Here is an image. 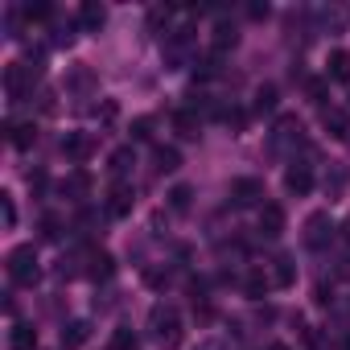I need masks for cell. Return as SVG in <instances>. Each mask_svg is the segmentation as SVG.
<instances>
[{"mask_svg":"<svg viewBox=\"0 0 350 350\" xmlns=\"http://www.w3.org/2000/svg\"><path fill=\"white\" fill-rule=\"evenodd\" d=\"M42 79V54H29L25 62H9L5 66V91H9V103H21L33 83Z\"/></svg>","mask_w":350,"mask_h":350,"instance_id":"6da1fadb","label":"cell"},{"mask_svg":"<svg viewBox=\"0 0 350 350\" xmlns=\"http://www.w3.org/2000/svg\"><path fill=\"white\" fill-rule=\"evenodd\" d=\"M148 329H152L157 346L173 350V346L182 342V317H178V309H173V305H152V313H148Z\"/></svg>","mask_w":350,"mask_h":350,"instance_id":"7a4b0ae2","label":"cell"},{"mask_svg":"<svg viewBox=\"0 0 350 350\" xmlns=\"http://www.w3.org/2000/svg\"><path fill=\"white\" fill-rule=\"evenodd\" d=\"M5 268H9V280H13V284H25V288H33V284H38V276H42L33 243L13 247V252H9V260H5Z\"/></svg>","mask_w":350,"mask_h":350,"instance_id":"3957f363","label":"cell"},{"mask_svg":"<svg viewBox=\"0 0 350 350\" xmlns=\"http://www.w3.org/2000/svg\"><path fill=\"white\" fill-rule=\"evenodd\" d=\"M301 140H305V128H301V120L297 116H280L276 124H272V132H268V148L272 152H293V148H301Z\"/></svg>","mask_w":350,"mask_h":350,"instance_id":"277c9868","label":"cell"},{"mask_svg":"<svg viewBox=\"0 0 350 350\" xmlns=\"http://www.w3.org/2000/svg\"><path fill=\"white\" fill-rule=\"evenodd\" d=\"M165 62H169V70H182L194 62V29L165 33Z\"/></svg>","mask_w":350,"mask_h":350,"instance_id":"5b68a950","label":"cell"},{"mask_svg":"<svg viewBox=\"0 0 350 350\" xmlns=\"http://www.w3.org/2000/svg\"><path fill=\"white\" fill-rule=\"evenodd\" d=\"M329 239H334L329 211H313V215L305 219V243H309L313 252H321V247H329Z\"/></svg>","mask_w":350,"mask_h":350,"instance_id":"8992f818","label":"cell"},{"mask_svg":"<svg viewBox=\"0 0 350 350\" xmlns=\"http://www.w3.org/2000/svg\"><path fill=\"white\" fill-rule=\"evenodd\" d=\"M231 202H235V206H264V182H256V178H235V182H231Z\"/></svg>","mask_w":350,"mask_h":350,"instance_id":"52a82bcc","label":"cell"},{"mask_svg":"<svg viewBox=\"0 0 350 350\" xmlns=\"http://www.w3.org/2000/svg\"><path fill=\"white\" fill-rule=\"evenodd\" d=\"M87 338H91V321H87V317H70V321L62 325V334H58V346H62V350H83Z\"/></svg>","mask_w":350,"mask_h":350,"instance_id":"ba28073f","label":"cell"},{"mask_svg":"<svg viewBox=\"0 0 350 350\" xmlns=\"http://www.w3.org/2000/svg\"><path fill=\"white\" fill-rule=\"evenodd\" d=\"M132 206H136L132 186L116 182V186H111V194H107V219H128V215H132Z\"/></svg>","mask_w":350,"mask_h":350,"instance_id":"9c48e42d","label":"cell"},{"mask_svg":"<svg viewBox=\"0 0 350 350\" xmlns=\"http://www.w3.org/2000/svg\"><path fill=\"white\" fill-rule=\"evenodd\" d=\"M284 190H288V194H297V198H301V194H309V190H313V169H309V165H301V161H293V165L284 169Z\"/></svg>","mask_w":350,"mask_h":350,"instance_id":"30bf717a","label":"cell"},{"mask_svg":"<svg viewBox=\"0 0 350 350\" xmlns=\"http://www.w3.org/2000/svg\"><path fill=\"white\" fill-rule=\"evenodd\" d=\"M321 186H325V198L329 202H338V198H346V186H350V173H346V165H329L325 169V178H321Z\"/></svg>","mask_w":350,"mask_h":350,"instance_id":"8fae6325","label":"cell"},{"mask_svg":"<svg viewBox=\"0 0 350 350\" xmlns=\"http://www.w3.org/2000/svg\"><path fill=\"white\" fill-rule=\"evenodd\" d=\"M260 235L264 239H280L284 235V211L276 202H264L260 206Z\"/></svg>","mask_w":350,"mask_h":350,"instance_id":"7c38bea8","label":"cell"},{"mask_svg":"<svg viewBox=\"0 0 350 350\" xmlns=\"http://www.w3.org/2000/svg\"><path fill=\"white\" fill-rule=\"evenodd\" d=\"M268 276H272V288H293V284H297V264H293V256H276V260L268 264Z\"/></svg>","mask_w":350,"mask_h":350,"instance_id":"4fadbf2b","label":"cell"},{"mask_svg":"<svg viewBox=\"0 0 350 350\" xmlns=\"http://www.w3.org/2000/svg\"><path fill=\"white\" fill-rule=\"evenodd\" d=\"M62 152H66L70 161H87V157L95 152V136H87V132H70V136L62 140Z\"/></svg>","mask_w":350,"mask_h":350,"instance_id":"5bb4252c","label":"cell"},{"mask_svg":"<svg viewBox=\"0 0 350 350\" xmlns=\"http://www.w3.org/2000/svg\"><path fill=\"white\" fill-rule=\"evenodd\" d=\"M173 128H178L186 140H198V132H202V116H198L194 107H182V111H173Z\"/></svg>","mask_w":350,"mask_h":350,"instance_id":"9a60e30c","label":"cell"},{"mask_svg":"<svg viewBox=\"0 0 350 350\" xmlns=\"http://www.w3.org/2000/svg\"><path fill=\"white\" fill-rule=\"evenodd\" d=\"M132 165H136V152H132V144H124V148H116L111 157H107V169H111V178L116 182H124L128 173H132Z\"/></svg>","mask_w":350,"mask_h":350,"instance_id":"2e32d148","label":"cell"},{"mask_svg":"<svg viewBox=\"0 0 350 350\" xmlns=\"http://www.w3.org/2000/svg\"><path fill=\"white\" fill-rule=\"evenodd\" d=\"M103 21H107V9H103V5H95V0H87V5L79 9V29L99 33V29H103Z\"/></svg>","mask_w":350,"mask_h":350,"instance_id":"e0dca14e","label":"cell"},{"mask_svg":"<svg viewBox=\"0 0 350 350\" xmlns=\"http://www.w3.org/2000/svg\"><path fill=\"white\" fill-rule=\"evenodd\" d=\"M235 46H239L235 25H231V21H219V25H215V38H211V50H215V54H227V50H235Z\"/></svg>","mask_w":350,"mask_h":350,"instance_id":"ac0fdd59","label":"cell"},{"mask_svg":"<svg viewBox=\"0 0 350 350\" xmlns=\"http://www.w3.org/2000/svg\"><path fill=\"white\" fill-rule=\"evenodd\" d=\"M321 124H325V132H329V136H338V140H346V136H350V120H346V111H342V107H325V111H321Z\"/></svg>","mask_w":350,"mask_h":350,"instance_id":"d6986e66","label":"cell"},{"mask_svg":"<svg viewBox=\"0 0 350 350\" xmlns=\"http://www.w3.org/2000/svg\"><path fill=\"white\" fill-rule=\"evenodd\" d=\"M325 79L334 83H350V50H334L325 62Z\"/></svg>","mask_w":350,"mask_h":350,"instance_id":"ffe728a7","label":"cell"},{"mask_svg":"<svg viewBox=\"0 0 350 350\" xmlns=\"http://www.w3.org/2000/svg\"><path fill=\"white\" fill-rule=\"evenodd\" d=\"M152 169L161 173V178H165V173H178V169H182V152H178V148H165V144H161V148L152 152Z\"/></svg>","mask_w":350,"mask_h":350,"instance_id":"44dd1931","label":"cell"},{"mask_svg":"<svg viewBox=\"0 0 350 350\" xmlns=\"http://www.w3.org/2000/svg\"><path fill=\"white\" fill-rule=\"evenodd\" d=\"M87 276H95V280H107L111 272H116V260L107 256V252H87Z\"/></svg>","mask_w":350,"mask_h":350,"instance_id":"7402d4cb","label":"cell"},{"mask_svg":"<svg viewBox=\"0 0 350 350\" xmlns=\"http://www.w3.org/2000/svg\"><path fill=\"white\" fill-rule=\"evenodd\" d=\"M33 346H38V329L17 321V325L9 329V350H33Z\"/></svg>","mask_w":350,"mask_h":350,"instance_id":"603a6c76","label":"cell"},{"mask_svg":"<svg viewBox=\"0 0 350 350\" xmlns=\"http://www.w3.org/2000/svg\"><path fill=\"white\" fill-rule=\"evenodd\" d=\"M38 140V128L33 124H9V144L13 148H29Z\"/></svg>","mask_w":350,"mask_h":350,"instance_id":"cb8c5ba5","label":"cell"},{"mask_svg":"<svg viewBox=\"0 0 350 350\" xmlns=\"http://www.w3.org/2000/svg\"><path fill=\"white\" fill-rule=\"evenodd\" d=\"M107 350H140V342H136V334H132V329H116V334H111V342H107Z\"/></svg>","mask_w":350,"mask_h":350,"instance_id":"d4e9b609","label":"cell"},{"mask_svg":"<svg viewBox=\"0 0 350 350\" xmlns=\"http://www.w3.org/2000/svg\"><path fill=\"white\" fill-rule=\"evenodd\" d=\"M66 194H75V198H87V190H91V178H87V173L79 169V173H70V182L62 186Z\"/></svg>","mask_w":350,"mask_h":350,"instance_id":"484cf974","label":"cell"},{"mask_svg":"<svg viewBox=\"0 0 350 350\" xmlns=\"http://www.w3.org/2000/svg\"><path fill=\"white\" fill-rule=\"evenodd\" d=\"M325 87H329V79H309V83H305L309 99H313V103H317L321 111H325Z\"/></svg>","mask_w":350,"mask_h":350,"instance_id":"4316f807","label":"cell"},{"mask_svg":"<svg viewBox=\"0 0 350 350\" xmlns=\"http://www.w3.org/2000/svg\"><path fill=\"white\" fill-rule=\"evenodd\" d=\"M272 107H276V87L264 83V87L256 91V111H272Z\"/></svg>","mask_w":350,"mask_h":350,"instance_id":"83f0119b","label":"cell"},{"mask_svg":"<svg viewBox=\"0 0 350 350\" xmlns=\"http://www.w3.org/2000/svg\"><path fill=\"white\" fill-rule=\"evenodd\" d=\"M169 202H173V211H178V215H182V211H190V186H178V190L169 194Z\"/></svg>","mask_w":350,"mask_h":350,"instance_id":"f1b7e54d","label":"cell"},{"mask_svg":"<svg viewBox=\"0 0 350 350\" xmlns=\"http://www.w3.org/2000/svg\"><path fill=\"white\" fill-rule=\"evenodd\" d=\"M0 215H5V227H17V206H13V194H0Z\"/></svg>","mask_w":350,"mask_h":350,"instance_id":"f546056e","label":"cell"},{"mask_svg":"<svg viewBox=\"0 0 350 350\" xmlns=\"http://www.w3.org/2000/svg\"><path fill=\"white\" fill-rule=\"evenodd\" d=\"M25 17H29V21H50L54 9H50V5H25Z\"/></svg>","mask_w":350,"mask_h":350,"instance_id":"4dcf8cb0","label":"cell"},{"mask_svg":"<svg viewBox=\"0 0 350 350\" xmlns=\"http://www.w3.org/2000/svg\"><path fill=\"white\" fill-rule=\"evenodd\" d=\"M148 136H152V120H148V116H140V120L132 124V140H148Z\"/></svg>","mask_w":350,"mask_h":350,"instance_id":"1f68e13d","label":"cell"},{"mask_svg":"<svg viewBox=\"0 0 350 350\" xmlns=\"http://www.w3.org/2000/svg\"><path fill=\"white\" fill-rule=\"evenodd\" d=\"M70 42H75V25L66 21V25H58V29H54V46H70Z\"/></svg>","mask_w":350,"mask_h":350,"instance_id":"d6a6232c","label":"cell"},{"mask_svg":"<svg viewBox=\"0 0 350 350\" xmlns=\"http://www.w3.org/2000/svg\"><path fill=\"white\" fill-rule=\"evenodd\" d=\"M42 239H58V219H54V215L42 219Z\"/></svg>","mask_w":350,"mask_h":350,"instance_id":"836d02e7","label":"cell"},{"mask_svg":"<svg viewBox=\"0 0 350 350\" xmlns=\"http://www.w3.org/2000/svg\"><path fill=\"white\" fill-rule=\"evenodd\" d=\"M66 83H70V87H91V75H87V70L79 66V70H75V75H70Z\"/></svg>","mask_w":350,"mask_h":350,"instance_id":"e575fe53","label":"cell"},{"mask_svg":"<svg viewBox=\"0 0 350 350\" xmlns=\"http://www.w3.org/2000/svg\"><path fill=\"white\" fill-rule=\"evenodd\" d=\"M194 350H227V342H223V338H202Z\"/></svg>","mask_w":350,"mask_h":350,"instance_id":"d590c367","label":"cell"},{"mask_svg":"<svg viewBox=\"0 0 350 350\" xmlns=\"http://www.w3.org/2000/svg\"><path fill=\"white\" fill-rule=\"evenodd\" d=\"M247 17H256V21H260V17H268V5H252V9H247Z\"/></svg>","mask_w":350,"mask_h":350,"instance_id":"8d00e7d4","label":"cell"},{"mask_svg":"<svg viewBox=\"0 0 350 350\" xmlns=\"http://www.w3.org/2000/svg\"><path fill=\"white\" fill-rule=\"evenodd\" d=\"M346 239H350V219H346Z\"/></svg>","mask_w":350,"mask_h":350,"instance_id":"74e56055","label":"cell"},{"mask_svg":"<svg viewBox=\"0 0 350 350\" xmlns=\"http://www.w3.org/2000/svg\"><path fill=\"white\" fill-rule=\"evenodd\" d=\"M272 350H288V346H272Z\"/></svg>","mask_w":350,"mask_h":350,"instance_id":"f35d334b","label":"cell"}]
</instances>
